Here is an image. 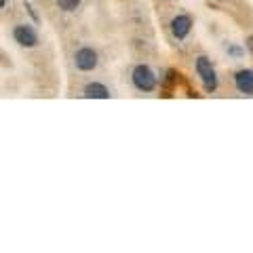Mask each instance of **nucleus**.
Returning a JSON list of instances; mask_svg holds the SVG:
<instances>
[{
    "label": "nucleus",
    "instance_id": "6e6552de",
    "mask_svg": "<svg viewBox=\"0 0 253 253\" xmlns=\"http://www.w3.org/2000/svg\"><path fill=\"white\" fill-rule=\"evenodd\" d=\"M57 4H59L61 11L70 13V11H76L78 6H81V0H57Z\"/></svg>",
    "mask_w": 253,
    "mask_h": 253
},
{
    "label": "nucleus",
    "instance_id": "7ed1b4c3",
    "mask_svg": "<svg viewBox=\"0 0 253 253\" xmlns=\"http://www.w3.org/2000/svg\"><path fill=\"white\" fill-rule=\"evenodd\" d=\"M74 63L81 72H91V70L97 68L99 63V57H97V51H93L91 46H83L78 49L76 55H74Z\"/></svg>",
    "mask_w": 253,
    "mask_h": 253
},
{
    "label": "nucleus",
    "instance_id": "9b49d317",
    "mask_svg": "<svg viewBox=\"0 0 253 253\" xmlns=\"http://www.w3.org/2000/svg\"><path fill=\"white\" fill-rule=\"evenodd\" d=\"M0 9H4V0H0Z\"/></svg>",
    "mask_w": 253,
    "mask_h": 253
},
{
    "label": "nucleus",
    "instance_id": "1a4fd4ad",
    "mask_svg": "<svg viewBox=\"0 0 253 253\" xmlns=\"http://www.w3.org/2000/svg\"><path fill=\"white\" fill-rule=\"evenodd\" d=\"M228 53L234 55V57H241V55H243V49H239V46H230V49H228Z\"/></svg>",
    "mask_w": 253,
    "mask_h": 253
},
{
    "label": "nucleus",
    "instance_id": "20e7f679",
    "mask_svg": "<svg viewBox=\"0 0 253 253\" xmlns=\"http://www.w3.org/2000/svg\"><path fill=\"white\" fill-rule=\"evenodd\" d=\"M13 38H15V42H17L19 46H26V49H32V46L38 44L36 30L32 26H28V23H19V26H15Z\"/></svg>",
    "mask_w": 253,
    "mask_h": 253
},
{
    "label": "nucleus",
    "instance_id": "423d86ee",
    "mask_svg": "<svg viewBox=\"0 0 253 253\" xmlns=\"http://www.w3.org/2000/svg\"><path fill=\"white\" fill-rule=\"evenodd\" d=\"M234 86L243 95H253V70H241V72H236Z\"/></svg>",
    "mask_w": 253,
    "mask_h": 253
},
{
    "label": "nucleus",
    "instance_id": "39448f33",
    "mask_svg": "<svg viewBox=\"0 0 253 253\" xmlns=\"http://www.w3.org/2000/svg\"><path fill=\"white\" fill-rule=\"evenodd\" d=\"M171 34L177 38V41H184V38L190 34V30H192V17L186 13H179L175 17L171 19Z\"/></svg>",
    "mask_w": 253,
    "mask_h": 253
},
{
    "label": "nucleus",
    "instance_id": "9d476101",
    "mask_svg": "<svg viewBox=\"0 0 253 253\" xmlns=\"http://www.w3.org/2000/svg\"><path fill=\"white\" fill-rule=\"evenodd\" d=\"M247 49L253 53V36H249V41H247Z\"/></svg>",
    "mask_w": 253,
    "mask_h": 253
},
{
    "label": "nucleus",
    "instance_id": "f03ea898",
    "mask_svg": "<svg viewBox=\"0 0 253 253\" xmlns=\"http://www.w3.org/2000/svg\"><path fill=\"white\" fill-rule=\"evenodd\" d=\"M196 74L201 76L203 86H205V91L207 93H213L217 89V74H215V70H213L209 57L201 55V57L196 59Z\"/></svg>",
    "mask_w": 253,
    "mask_h": 253
},
{
    "label": "nucleus",
    "instance_id": "0eeeda50",
    "mask_svg": "<svg viewBox=\"0 0 253 253\" xmlns=\"http://www.w3.org/2000/svg\"><path fill=\"white\" fill-rule=\"evenodd\" d=\"M83 95H84L86 99H108L110 97V91H108V86L101 84V83H89V84L84 86Z\"/></svg>",
    "mask_w": 253,
    "mask_h": 253
},
{
    "label": "nucleus",
    "instance_id": "f257e3e1",
    "mask_svg": "<svg viewBox=\"0 0 253 253\" xmlns=\"http://www.w3.org/2000/svg\"><path fill=\"white\" fill-rule=\"evenodd\" d=\"M131 81H133V84H135V89H137V91H144V93L154 91V89H156V84H158L156 74H154L148 66H144V63H139V66L133 68Z\"/></svg>",
    "mask_w": 253,
    "mask_h": 253
}]
</instances>
